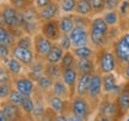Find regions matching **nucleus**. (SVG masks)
Segmentation results:
<instances>
[{"label":"nucleus","mask_w":129,"mask_h":121,"mask_svg":"<svg viewBox=\"0 0 129 121\" xmlns=\"http://www.w3.org/2000/svg\"><path fill=\"white\" fill-rule=\"evenodd\" d=\"M69 37L72 40L73 47L86 46V44H88V42H90V31H88V28L75 27L69 33Z\"/></svg>","instance_id":"nucleus-13"},{"label":"nucleus","mask_w":129,"mask_h":121,"mask_svg":"<svg viewBox=\"0 0 129 121\" xmlns=\"http://www.w3.org/2000/svg\"><path fill=\"white\" fill-rule=\"evenodd\" d=\"M54 0H34V6L37 10H41L43 7H46L48 5H50Z\"/></svg>","instance_id":"nucleus-47"},{"label":"nucleus","mask_w":129,"mask_h":121,"mask_svg":"<svg viewBox=\"0 0 129 121\" xmlns=\"http://www.w3.org/2000/svg\"><path fill=\"white\" fill-rule=\"evenodd\" d=\"M11 56H12V53H11V47L5 46V44H0V58H1L3 64H5V62L11 58Z\"/></svg>","instance_id":"nucleus-43"},{"label":"nucleus","mask_w":129,"mask_h":121,"mask_svg":"<svg viewBox=\"0 0 129 121\" xmlns=\"http://www.w3.org/2000/svg\"><path fill=\"white\" fill-rule=\"evenodd\" d=\"M12 82H13V77L6 68V66L3 65L0 68V83H12Z\"/></svg>","instance_id":"nucleus-42"},{"label":"nucleus","mask_w":129,"mask_h":121,"mask_svg":"<svg viewBox=\"0 0 129 121\" xmlns=\"http://www.w3.org/2000/svg\"><path fill=\"white\" fill-rule=\"evenodd\" d=\"M13 86L24 96H32L35 91V82L28 76H19L13 78Z\"/></svg>","instance_id":"nucleus-11"},{"label":"nucleus","mask_w":129,"mask_h":121,"mask_svg":"<svg viewBox=\"0 0 129 121\" xmlns=\"http://www.w3.org/2000/svg\"><path fill=\"white\" fill-rule=\"evenodd\" d=\"M121 109L116 101L111 100L109 96H106L99 102V110L98 114H101L103 116H106L112 120H118L121 116Z\"/></svg>","instance_id":"nucleus-5"},{"label":"nucleus","mask_w":129,"mask_h":121,"mask_svg":"<svg viewBox=\"0 0 129 121\" xmlns=\"http://www.w3.org/2000/svg\"><path fill=\"white\" fill-rule=\"evenodd\" d=\"M23 98H24L23 93L19 92L17 89H13V90H12V92L10 93L9 98H7V102L12 103V104H14V106L20 107V104H22V102H23Z\"/></svg>","instance_id":"nucleus-37"},{"label":"nucleus","mask_w":129,"mask_h":121,"mask_svg":"<svg viewBox=\"0 0 129 121\" xmlns=\"http://www.w3.org/2000/svg\"><path fill=\"white\" fill-rule=\"evenodd\" d=\"M118 12H120V16L122 18H129V1L127 0H122L121 1V5L118 7Z\"/></svg>","instance_id":"nucleus-44"},{"label":"nucleus","mask_w":129,"mask_h":121,"mask_svg":"<svg viewBox=\"0 0 129 121\" xmlns=\"http://www.w3.org/2000/svg\"><path fill=\"white\" fill-rule=\"evenodd\" d=\"M72 52L77 59H93V58H96L97 54L96 48L88 46V44L81 47H73Z\"/></svg>","instance_id":"nucleus-20"},{"label":"nucleus","mask_w":129,"mask_h":121,"mask_svg":"<svg viewBox=\"0 0 129 121\" xmlns=\"http://www.w3.org/2000/svg\"><path fill=\"white\" fill-rule=\"evenodd\" d=\"M61 12L64 14H73L75 13L77 9V0H61L60 3Z\"/></svg>","instance_id":"nucleus-34"},{"label":"nucleus","mask_w":129,"mask_h":121,"mask_svg":"<svg viewBox=\"0 0 129 121\" xmlns=\"http://www.w3.org/2000/svg\"><path fill=\"white\" fill-rule=\"evenodd\" d=\"M51 92L56 96H59V97L63 98V100H67L68 97H71V90L62 79H57L54 82Z\"/></svg>","instance_id":"nucleus-23"},{"label":"nucleus","mask_w":129,"mask_h":121,"mask_svg":"<svg viewBox=\"0 0 129 121\" xmlns=\"http://www.w3.org/2000/svg\"><path fill=\"white\" fill-rule=\"evenodd\" d=\"M78 78H79V72L75 67H74V68H67V70H63V72H62L61 79L67 84V86H68L69 90H71V98L74 97L73 95L75 93V86H77Z\"/></svg>","instance_id":"nucleus-16"},{"label":"nucleus","mask_w":129,"mask_h":121,"mask_svg":"<svg viewBox=\"0 0 129 121\" xmlns=\"http://www.w3.org/2000/svg\"><path fill=\"white\" fill-rule=\"evenodd\" d=\"M46 102L48 107L51 110H54L56 114H64V108H66V103H67L66 100L56 96L53 92H47Z\"/></svg>","instance_id":"nucleus-15"},{"label":"nucleus","mask_w":129,"mask_h":121,"mask_svg":"<svg viewBox=\"0 0 129 121\" xmlns=\"http://www.w3.org/2000/svg\"><path fill=\"white\" fill-rule=\"evenodd\" d=\"M110 27L106 24L103 17H94L91 20V25L88 28L90 31V43L92 44L97 51L104 47H108L109 42V34Z\"/></svg>","instance_id":"nucleus-1"},{"label":"nucleus","mask_w":129,"mask_h":121,"mask_svg":"<svg viewBox=\"0 0 129 121\" xmlns=\"http://www.w3.org/2000/svg\"><path fill=\"white\" fill-rule=\"evenodd\" d=\"M55 121H68V116H66L64 114H57L55 117Z\"/></svg>","instance_id":"nucleus-50"},{"label":"nucleus","mask_w":129,"mask_h":121,"mask_svg":"<svg viewBox=\"0 0 129 121\" xmlns=\"http://www.w3.org/2000/svg\"><path fill=\"white\" fill-rule=\"evenodd\" d=\"M53 43L54 42L47 38L46 36H43L41 33L35 34L34 35V52L37 59L46 60V56L48 55Z\"/></svg>","instance_id":"nucleus-6"},{"label":"nucleus","mask_w":129,"mask_h":121,"mask_svg":"<svg viewBox=\"0 0 129 121\" xmlns=\"http://www.w3.org/2000/svg\"><path fill=\"white\" fill-rule=\"evenodd\" d=\"M47 108L46 104H44V100L41 97V96H37V98H35V108H34V113H32V117L36 119V120H40L43 114L46 113Z\"/></svg>","instance_id":"nucleus-31"},{"label":"nucleus","mask_w":129,"mask_h":121,"mask_svg":"<svg viewBox=\"0 0 129 121\" xmlns=\"http://www.w3.org/2000/svg\"><path fill=\"white\" fill-rule=\"evenodd\" d=\"M73 17H74V23H75V27H81V28H90L92 18H90L88 16H83V14L73 13Z\"/></svg>","instance_id":"nucleus-36"},{"label":"nucleus","mask_w":129,"mask_h":121,"mask_svg":"<svg viewBox=\"0 0 129 121\" xmlns=\"http://www.w3.org/2000/svg\"><path fill=\"white\" fill-rule=\"evenodd\" d=\"M0 121H10V120H9V117L5 115V113H4V112L0 113Z\"/></svg>","instance_id":"nucleus-52"},{"label":"nucleus","mask_w":129,"mask_h":121,"mask_svg":"<svg viewBox=\"0 0 129 121\" xmlns=\"http://www.w3.org/2000/svg\"><path fill=\"white\" fill-rule=\"evenodd\" d=\"M16 41H17V38L14 37L13 33L9 28H6L5 25L1 24V27H0V44H5V46H9L12 48L16 44Z\"/></svg>","instance_id":"nucleus-24"},{"label":"nucleus","mask_w":129,"mask_h":121,"mask_svg":"<svg viewBox=\"0 0 129 121\" xmlns=\"http://www.w3.org/2000/svg\"><path fill=\"white\" fill-rule=\"evenodd\" d=\"M94 121H116V120H112V119H109V117L103 116L101 114H98L96 116V119H94Z\"/></svg>","instance_id":"nucleus-49"},{"label":"nucleus","mask_w":129,"mask_h":121,"mask_svg":"<svg viewBox=\"0 0 129 121\" xmlns=\"http://www.w3.org/2000/svg\"><path fill=\"white\" fill-rule=\"evenodd\" d=\"M77 61L78 59L75 58V55L73 54L72 51H67L64 52L63 56H62V60H61L60 65L62 67V70H67V68H74L77 66Z\"/></svg>","instance_id":"nucleus-29"},{"label":"nucleus","mask_w":129,"mask_h":121,"mask_svg":"<svg viewBox=\"0 0 129 121\" xmlns=\"http://www.w3.org/2000/svg\"><path fill=\"white\" fill-rule=\"evenodd\" d=\"M112 46V51L115 53L118 65H121L122 67L127 64H129V44L125 42V40L122 36L120 38H117L116 41H114L111 43Z\"/></svg>","instance_id":"nucleus-9"},{"label":"nucleus","mask_w":129,"mask_h":121,"mask_svg":"<svg viewBox=\"0 0 129 121\" xmlns=\"http://www.w3.org/2000/svg\"><path fill=\"white\" fill-rule=\"evenodd\" d=\"M61 9L60 4L57 1H53L50 5H48L43 9L38 10V14H40V19L41 22H47V20H51V19H57L60 16Z\"/></svg>","instance_id":"nucleus-14"},{"label":"nucleus","mask_w":129,"mask_h":121,"mask_svg":"<svg viewBox=\"0 0 129 121\" xmlns=\"http://www.w3.org/2000/svg\"><path fill=\"white\" fill-rule=\"evenodd\" d=\"M102 17L104 18V20H105L106 24L110 28L111 27H117L121 20V16H120L118 10H115V11H105Z\"/></svg>","instance_id":"nucleus-30"},{"label":"nucleus","mask_w":129,"mask_h":121,"mask_svg":"<svg viewBox=\"0 0 129 121\" xmlns=\"http://www.w3.org/2000/svg\"><path fill=\"white\" fill-rule=\"evenodd\" d=\"M20 11L11 4H3L1 7V24L10 30L20 28Z\"/></svg>","instance_id":"nucleus-3"},{"label":"nucleus","mask_w":129,"mask_h":121,"mask_svg":"<svg viewBox=\"0 0 129 121\" xmlns=\"http://www.w3.org/2000/svg\"><path fill=\"white\" fill-rule=\"evenodd\" d=\"M122 0H105V11H115L118 10Z\"/></svg>","instance_id":"nucleus-45"},{"label":"nucleus","mask_w":129,"mask_h":121,"mask_svg":"<svg viewBox=\"0 0 129 121\" xmlns=\"http://www.w3.org/2000/svg\"><path fill=\"white\" fill-rule=\"evenodd\" d=\"M75 13L83 16H93V9L90 0H77V9Z\"/></svg>","instance_id":"nucleus-28"},{"label":"nucleus","mask_w":129,"mask_h":121,"mask_svg":"<svg viewBox=\"0 0 129 121\" xmlns=\"http://www.w3.org/2000/svg\"><path fill=\"white\" fill-rule=\"evenodd\" d=\"M63 54L64 51L61 48V46L57 42H54L49 53H48V55L46 56V61L47 62H53V64H60Z\"/></svg>","instance_id":"nucleus-21"},{"label":"nucleus","mask_w":129,"mask_h":121,"mask_svg":"<svg viewBox=\"0 0 129 121\" xmlns=\"http://www.w3.org/2000/svg\"><path fill=\"white\" fill-rule=\"evenodd\" d=\"M102 91H103V75L96 71L91 76L90 88H88L87 98L93 103H98L101 100Z\"/></svg>","instance_id":"nucleus-7"},{"label":"nucleus","mask_w":129,"mask_h":121,"mask_svg":"<svg viewBox=\"0 0 129 121\" xmlns=\"http://www.w3.org/2000/svg\"><path fill=\"white\" fill-rule=\"evenodd\" d=\"M62 67L60 64H53V62H47L46 61V68H44V75H47L48 77H50L51 79L57 80L61 79L62 77Z\"/></svg>","instance_id":"nucleus-27"},{"label":"nucleus","mask_w":129,"mask_h":121,"mask_svg":"<svg viewBox=\"0 0 129 121\" xmlns=\"http://www.w3.org/2000/svg\"><path fill=\"white\" fill-rule=\"evenodd\" d=\"M57 43L60 44L61 48H62L64 52L72 51V48H73V43H72V40L69 37V34H62L61 37L59 38Z\"/></svg>","instance_id":"nucleus-38"},{"label":"nucleus","mask_w":129,"mask_h":121,"mask_svg":"<svg viewBox=\"0 0 129 121\" xmlns=\"http://www.w3.org/2000/svg\"><path fill=\"white\" fill-rule=\"evenodd\" d=\"M92 5L93 14H103L105 12V0H90Z\"/></svg>","instance_id":"nucleus-40"},{"label":"nucleus","mask_w":129,"mask_h":121,"mask_svg":"<svg viewBox=\"0 0 129 121\" xmlns=\"http://www.w3.org/2000/svg\"><path fill=\"white\" fill-rule=\"evenodd\" d=\"M1 112L5 113V115L9 117L10 121H19L20 119V113H19V107L14 106L10 102H3L1 104Z\"/></svg>","instance_id":"nucleus-22"},{"label":"nucleus","mask_w":129,"mask_h":121,"mask_svg":"<svg viewBox=\"0 0 129 121\" xmlns=\"http://www.w3.org/2000/svg\"><path fill=\"white\" fill-rule=\"evenodd\" d=\"M4 65L6 66V68L9 70V72L11 73V76H12L13 78L20 76L22 70H23V66H24L18 59H16V58H13V56H11L9 60L5 62Z\"/></svg>","instance_id":"nucleus-26"},{"label":"nucleus","mask_w":129,"mask_h":121,"mask_svg":"<svg viewBox=\"0 0 129 121\" xmlns=\"http://www.w3.org/2000/svg\"><path fill=\"white\" fill-rule=\"evenodd\" d=\"M54 1H57V3H60V1H61V0H54Z\"/></svg>","instance_id":"nucleus-54"},{"label":"nucleus","mask_w":129,"mask_h":121,"mask_svg":"<svg viewBox=\"0 0 129 121\" xmlns=\"http://www.w3.org/2000/svg\"><path fill=\"white\" fill-rule=\"evenodd\" d=\"M121 89H122V86L118 84L117 77H116V75L114 72L103 75V92L105 93L106 96L118 95Z\"/></svg>","instance_id":"nucleus-12"},{"label":"nucleus","mask_w":129,"mask_h":121,"mask_svg":"<svg viewBox=\"0 0 129 121\" xmlns=\"http://www.w3.org/2000/svg\"><path fill=\"white\" fill-rule=\"evenodd\" d=\"M91 76L90 73H85V75H79L78 82H77V86H75V93L78 96H84L87 97L88 88H90V82H91Z\"/></svg>","instance_id":"nucleus-19"},{"label":"nucleus","mask_w":129,"mask_h":121,"mask_svg":"<svg viewBox=\"0 0 129 121\" xmlns=\"http://www.w3.org/2000/svg\"><path fill=\"white\" fill-rule=\"evenodd\" d=\"M127 121H129V117H128V120H127Z\"/></svg>","instance_id":"nucleus-55"},{"label":"nucleus","mask_w":129,"mask_h":121,"mask_svg":"<svg viewBox=\"0 0 129 121\" xmlns=\"http://www.w3.org/2000/svg\"><path fill=\"white\" fill-rule=\"evenodd\" d=\"M127 1H129V0H127Z\"/></svg>","instance_id":"nucleus-56"},{"label":"nucleus","mask_w":129,"mask_h":121,"mask_svg":"<svg viewBox=\"0 0 129 121\" xmlns=\"http://www.w3.org/2000/svg\"><path fill=\"white\" fill-rule=\"evenodd\" d=\"M122 73H123V77L129 82V64H127V65L122 67Z\"/></svg>","instance_id":"nucleus-48"},{"label":"nucleus","mask_w":129,"mask_h":121,"mask_svg":"<svg viewBox=\"0 0 129 121\" xmlns=\"http://www.w3.org/2000/svg\"><path fill=\"white\" fill-rule=\"evenodd\" d=\"M56 115H57V114H56L54 110H51L50 108H48L46 110V113L43 114V116H42L38 121H55Z\"/></svg>","instance_id":"nucleus-46"},{"label":"nucleus","mask_w":129,"mask_h":121,"mask_svg":"<svg viewBox=\"0 0 129 121\" xmlns=\"http://www.w3.org/2000/svg\"><path fill=\"white\" fill-rule=\"evenodd\" d=\"M9 4H11L12 6H14L17 10L19 11H24L26 10L29 6L34 5V1L32 0H7Z\"/></svg>","instance_id":"nucleus-39"},{"label":"nucleus","mask_w":129,"mask_h":121,"mask_svg":"<svg viewBox=\"0 0 129 121\" xmlns=\"http://www.w3.org/2000/svg\"><path fill=\"white\" fill-rule=\"evenodd\" d=\"M116 102L123 114L129 112V82L122 86L121 91L116 97Z\"/></svg>","instance_id":"nucleus-18"},{"label":"nucleus","mask_w":129,"mask_h":121,"mask_svg":"<svg viewBox=\"0 0 129 121\" xmlns=\"http://www.w3.org/2000/svg\"><path fill=\"white\" fill-rule=\"evenodd\" d=\"M59 25L62 34H69L74 28H75V23H74V17L73 14H62L59 17Z\"/></svg>","instance_id":"nucleus-25"},{"label":"nucleus","mask_w":129,"mask_h":121,"mask_svg":"<svg viewBox=\"0 0 129 121\" xmlns=\"http://www.w3.org/2000/svg\"><path fill=\"white\" fill-rule=\"evenodd\" d=\"M16 44L24 48H29V49H34V36L28 35V34H24L22 35L19 38H17Z\"/></svg>","instance_id":"nucleus-35"},{"label":"nucleus","mask_w":129,"mask_h":121,"mask_svg":"<svg viewBox=\"0 0 129 121\" xmlns=\"http://www.w3.org/2000/svg\"><path fill=\"white\" fill-rule=\"evenodd\" d=\"M68 121H85L84 119H81V117L77 116V115H71V116H68Z\"/></svg>","instance_id":"nucleus-51"},{"label":"nucleus","mask_w":129,"mask_h":121,"mask_svg":"<svg viewBox=\"0 0 129 121\" xmlns=\"http://www.w3.org/2000/svg\"><path fill=\"white\" fill-rule=\"evenodd\" d=\"M40 33L49 38L53 42H57L59 38L62 35V31L59 25V18L57 19H51V20H47V22H42L41 28H40Z\"/></svg>","instance_id":"nucleus-8"},{"label":"nucleus","mask_w":129,"mask_h":121,"mask_svg":"<svg viewBox=\"0 0 129 121\" xmlns=\"http://www.w3.org/2000/svg\"><path fill=\"white\" fill-rule=\"evenodd\" d=\"M11 53H12V56L18 59L24 66L28 67L29 65H31L32 62L36 59V55H35V52L34 49H29V48H24V47L17 46L14 44L12 48H11Z\"/></svg>","instance_id":"nucleus-10"},{"label":"nucleus","mask_w":129,"mask_h":121,"mask_svg":"<svg viewBox=\"0 0 129 121\" xmlns=\"http://www.w3.org/2000/svg\"><path fill=\"white\" fill-rule=\"evenodd\" d=\"M75 68L78 70L79 75H85V73L92 75L97 71L96 58H93V59H78Z\"/></svg>","instance_id":"nucleus-17"},{"label":"nucleus","mask_w":129,"mask_h":121,"mask_svg":"<svg viewBox=\"0 0 129 121\" xmlns=\"http://www.w3.org/2000/svg\"><path fill=\"white\" fill-rule=\"evenodd\" d=\"M54 82H55V80L51 79L50 77H48L47 75H43L41 78L36 82V85H37V88L40 89L42 92H46L47 93L49 90H51V89H53Z\"/></svg>","instance_id":"nucleus-32"},{"label":"nucleus","mask_w":129,"mask_h":121,"mask_svg":"<svg viewBox=\"0 0 129 121\" xmlns=\"http://www.w3.org/2000/svg\"><path fill=\"white\" fill-rule=\"evenodd\" d=\"M122 37L124 38L125 42H127V43L129 44V30H128V31H125V33L123 34V35H122Z\"/></svg>","instance_id":"nucleus-53"},{"label":"nucleus","mask_w":129,"mask_h":121,"mask_svg":"<svg viewBox=\"0 0 129 121\" xmlns=\"http://www.w3.org/2000/svg\"><path fill=\"white\" fill-rule=\"evenodd\" d=\"M90 100L84 96H74L71 101V113L73 115L81 117L86 121L91 115V104Z\"/></svg>","instance_id":"nucleus-4"},{"label":"nucleus","mask_w":129,"mask_h":121,"mask_svg":"<svg viewBox=\"0 0 129 121\" xmlns=\"http://www.w3.org/2000/svg\"><path fill=\"white\" fill-rule=\"evenodd\" d=\"M96 65L97 71L102 75L112 73L117 70L118 61L116 58L112 48L104 47L102 49H98L96 54Z\"/></svg>","instance_id":"nucleus-2"},{"label":"nucleus","mask_w":129,"mask_h":121,"mask_svg":"<svg viewBox=\"0 0 129 121\" xmlns=\"http://www.w3.org/2000/svg\"><path fill=\"white\" fill-rule=\"evenodd\" d=\"M32 1H34V0H32Z\"/></svg>","instance_id":"nucleus-57"},{"label":"nucleus","mask_w":129,"mask_h":121,"mask_svg":"<svg viewBox=\"0 0 129 121\" xmlns=\"http://www.w3.org/2000/svg\"><path fill=\"white\" fill-rule=\"evenodd\" d=\"M20 108H22V110L24 112L25 115L32 116L34 108H35V100L32 98V96H24L23 102L20 104Z\"/></svg>","instance_id":"nucleus-33"},{"label":"nucleus","mask_w":129,"mask_h":121,"mask_svg":"<svg viewBox=\"0 0 129 121\" xmlns=\"http://www.w3.org/2000/svg\"><path fill=\"white\" fill-rule=\"evenodd\" d=\"M13 83H0V98L4 101L5 98H9L10 93L12 92Z\"/></svg>","instance_id":"nucleus-41"}]
</instances>
